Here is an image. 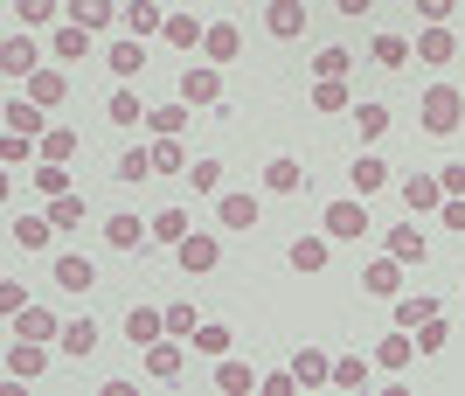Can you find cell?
Instances as JSON below:
<instances>
[{
    "label": "cell",
    "mask_w": 465,
    "mask_h": 396,
    "mask_svg": "<svg viewBox=\"0 0 465 396\" xmlns=\"http://www.w3.org/2000/svg\"><path fill=\"white\" fill-rule=\"evenodd\" d=\"M21 306H28V292H21L15 278H0V313H21Z\"/></svg>",
    "instance_id": "obj_56"
},
{
    "label": "cell",
    "mask_w": 465,
    "mask_h": 396,
    "mask_svg": "<svg viewBox=\"0 0 465 396\" xmlns=\"http://www.w3.org/2000/svg\"><path fill=\"white\" fill-rule=\"evenodd\" d=\"M389 306H396V327H410V334H417V327L438 313V299H430V292H396Z\"/></svg>",
    "instance_id": "obj_33"
},
{
    "label": "cell",
    "mask_w": 465,
    "mask_h": 396,
    "mask_svg": "<svg viewBox=\"0 0 465 396\" xmlns=\"http://www.w3.org/2000/svg\"><path fill=\"white\" fill-rule=\"evenodd\" d=\"M445 341H451V327H445V313H430L424 327H417V355H445Z\"/></svg>",
    "instance_id": "obj_50"
},
{
    "label": "cell",
    "mask_w": 465,
    "mask_h": 396,
    "mask_svg": "<svg viewBox=\"0 0 465 396\" xmlns=\"http://www.w3.org/2000/svg\"><path fill=\"white\" fill-rule=\"evenodd\" d=\"M194 327H202V320H194V306H188V299H174V306H167V334H181V341H188Z\"/></svg>",
    "instance_id": "obj_53"
},
{
    "label": "cell",
    "mask_w": 465,
    "mask_h": 396,
    "mask_svg": "<svg viewBox=\"0 0 465 396\" xmlns=\"http://www.w3.org/2000/svg\"><path fill=\"white\" fill-rule=\"evenodd\" d=\"M348 119H354V133H361V139H382V133H389V104L354 98V112H348Z\"/></svg>",
    "instance_id": "obj_38"
},
{
    "label": "cell",
    "mask_w": 465,
    "mask_h": 396,
    "mask_svg": "<svg viewBox=\"0 0 465 396\" xmlns=\"http://www.w3.org/2000/svg\"><path fill=\"white\" fill-rule=\"evenodd\" d=\"M56 348H63V355H91V348H97V320H63V341H56Z\"/></svg>",
    "instance_id": "obj_39"
},
{
    "label": "cell",
    "mask_w": 465,
    "mask_h": 396,
    "mask_svg": "<svg viewBox=\"0 0 465 396\" xmlns=\"http://www.w3.org/2000/svg\"><path fill=\"white\" fill-rule=\"evenodd\" d=\"M215 390L251 396V390H257V369H251V361H236V355H223V361H215Z\"/></svg>",
    "instance_id": "obj_36"
},
{
    "label": "cell",
    "mask_w": 465,
    "mask_h": 396,
    "mask_svg": "<svg viewBox=\"0 0 465 396\" xmlns=\"http://www.w3.org/2000/svg\"><path fill=\"white\" fill-rule=\"evenodd\" d=\"M91 49H97V28H77V21H63L56 42H49V56H56V63H84Z\"/></svg>",
    "instance_id": "obj_20"
},
{
    "label": "cell",
    "mask_w": 465,
    "mask_h": 396,
    "mask_svg": "<svg viewBox=\"0 0 465 396\" xmlns=\"http://www.w3.org/2000/svg\"><path fill=\"white\" fill-rule=\"evenodd\" d=\"M333 7H341V15H354V21H361V15H369V7H375V0H333Z\"/></svg>",
    "instance_id": "obj_59"
},
{
    "label": "cell",
    "mask_w": 465,
    "mask_h": 396,
    "mask_svg": "<svg viewBox=\"0 0 465 396\" xmlns=\"http://www.w3.org/2000/svg\"><path fill=\"white\" fill-rule=\"evenodd\" d=\"M438 216H445V230H465V195H445V209H438Z\"/></svg>",
    "instance_id": "obj_58"
},
{
    "label": "cell",
    "mask_w": 465,
    "mask_h": 396,
    "mask_svg": "<svg viewBox=\"0 0 465 396\" xmlns=\"http://www.w3.org/2000/svg\"><path fill=\"white\" fill-rule=\"evenodd\" d=\"M285 258H292V272H327V258H333V237H327V230H320V237L306 230V237H292V251H285Z\"/></svg>",
    "instance_id": "obj_18"
},
{
    "label": "cell",
    "mask_w": 465,
    "mask_h": 396,
    "mask_svg": "<svg viewBox=\"0 0 465 396\" xmlns=\"http://www.w3.org/2000/svg\"><path fill=\"white\" fill-rule=\"evenodd\" d=\"M15 15H21V28H42L49 15H63L56 0H15Z\"/></svg>",
    "instance_id": "obj_51"
},
{
    "label": "cell",
    "mask_w": 465,
    "mask_h": 396,
    "mask_svg": "<svg viewBox=\"0 0 465 396\" xmlns=\"http://www.w3.org/2000/svg\"><path fill=\"white\" fill-rule=\"evenodd\" d=\"M28 146H35L28 133H7L0 139V167H28Z\"/></svg>",
    "instance_id": "obj_52"
},
{
    "label": "cell",
    "mask_w": 465,
    "mask_h": 396,
    "mask_svg": "<svg viewBox=\"0 0 465 396\" xmlns=\"http://www.w3.org/2000/svg\"><path fill=\"white\" fill-rule=\"evenodd\" d=\"M118 7H125V0H70L63 15L77 21V28H97V35H104V28H112V21H118Z\"/></svg>",
    "instance_id": "obj_27"
},
{
    "label": "cell",
    "mask_w": 465,
    "mask_h": 396,
    "mask_svg": "<svg viewBox=\"0 0 465 396\" xmlns=\"http://www.w3.org/2000/svg\"><path fill=\"white\" fill-rule=\"evenodd\" d=\"M7 327H15V341H63V320L49 306H21V313H7Z\"/></svg>",
    "instance_id": "obj_11"
},
{
    "label": "cell",
    "mask_w": 465,
    "mask_h": 396,
    "mask_svg": "<svg viewBox=\"0 0 465 396\" xmlns=\"http://www.w3.org/2000/svg\"><path fill=\"white\" fill-rule=\"evenodd\" d=\"M264 188H272V195H299V188H306V167H299L292 153L264 160Z\"/></svg>",
    "instance_id": "obj_28"
},
{
    "label": "cell",
    "mask_w": 465,
    "mask_h": 396,
    "mask_svg": "<svg viewBox=\"0 0 465 396\" xmlns=\"http://www.w3.org/2000/svg\"><path fill=\"white\" fill-rule=\"evenodd\" d=\"M417 125H424L430 139H451L465 125V91L459 84H430L424 98H417Z\"/></svg>",
    "instance_id": "obj_1"
},
{
    "label": "cell",
    "mask_w": 465,
    "mask_h": 396,
    "mask_svg": "<svg viewBox=\"0 0 465 396\" xmlns=\"http://www.w3.org/2000/svg\"><path fill=\"white\" fill-rule=\"evenodd\" d=\"M236 49H243L236 21H209V35H202V56H209V63H236Z\"/></svg>",
    "instance_id": "obj_31"
},
{
    "label": "cell",
    "mask_w": 465,
    "mask_h": 396,
    "mask_svg": "<svg viewBox=\"0 0 465 396\" xmlns=\"http://www.w3.org/2000/svg\"><path fill=\"white\" fill-rule=\"evenodd\" d=\"M104 243H112V251H146V243H153V223L112 216V223H104Z\"/></svg>",
    "instance_id": "obj_24"
},
{
    "label": "cell",
    "mask_w": 465,
    "mask_h": 396,
    "mask_svg": "<svg viewBox=\"0 0 465 396\" xmlns=\"http://www.w3.org/2000/svg\"><path fill=\"white\" fill-rule=\"evenodd\" d=\"M49 237H56V223H49V216H35V209L7 223V243H15V251H49Z\"/></svg>",
    "instance_id": "obj_17"
},
{
    "label": "cell",
    "mask_w": 465,
    "mask_h": 396,
    "mask_svg": "<svg viewBox=\"0 0 465 396\" xmlns=\"http://www.w3.org/2000/svg\"><path fill=\"white\" fill-rule=\"evenodd\" d=\"M28 98H35L42 112H49V104H63V98H70V77H63L56 63H42L35 77H28Z\"/></svg>",
    "instance_id": "obj_29"
},
{
    "label": "cell",
    "mask_w": 465,
    "mask_h": 396,
    "mask_svg": "<svg viewBox=\"0 0 465 396\" xmlns=\"http://www.w3.org/2000/svg\"><path fill=\"white\" fill-rule=\"evenodd\" d=\"M56 285H63V292H91V285H97V264L84 258V251H63V258H56Z\"/></svg>",
    "instance_id": "obj_26"
},
{
    "label": "cell",
    "mask_w": 465,
    "mask_h": 396,
    "mask_svg": "<svg viewBox=\"0 0 465 396\" xmlns=\"http://www.w3.org/2000/svg\"><path fill=\"white\" fill-rule=\"evenodd\" d=\"M202 35H209V21L194 15V7H174L167 28H160V42H174V49H202Z\"/></svg>",
    "instance_id": "obj_21"
},
{
    "label": "cell",
    "mask_w": 465,
    "mask_h": 396,
    "mask_svg": "<svg viewBox=\"0 0 465 396\" xmlns=\"http://www.w3.org/2000/svg\"><path fill=\"white\" fill-rule=\"evenodd\" d=\"M320 230H327L333 243H361V237L375 230V223H369V195H341V202H327Z\"/></svg>",
    "instance_id": "obj_2"
},
{
    "label": "cell",
    "mask_w": 465,
    "mask_h": 396,
    "mask_svg": "<svg viewBox=\"0 0 465 396\" xmlns=\"http://www.w3.org/2000/svg\"><path fill=\"white\" fill-rule=\"evenodd\" d=\"M438 181H445V195H465V160H451V167H438Z\"/></svg>",
    "instance_id": "obj_57"
},
{
    "label": "cell",
    "mask_w": 465,
    "mask_h": 396,
    "mask_svg": "<svg viewBox=\"0 0 465 396\" xmlns=\"http://www.w3.org/2000/svg\"><path fill=\"white\" fill-rule=\"evenodd\" d=\"M188 181H194V195H223V160H215V153L188 160Z\"/></svg>",
    "instance_id": "obj_43"
},
{
    "label": "cell",
    "mask_w": 465,
    "mask_h": 396,
    "mask_svg": "<svg viewBox=\"0 0 465 396\" xmlns=\"http://www.w3.org/2000/svg\"><path fill=\"white\" fill-rule=\"evenodd\" d=\"M410 7H417L424 21H451V15H459V0H410Z\"/></svg>",
    "instance_id": "obj_55"
},
{
    "label": "cell",
    "mask_w": 465,
    "mask_h": 396,
    "mask_svg": "<svg viewBox=\"0 0 465 396\" xmlns=\"http://www.w3.org/2000/svg\"><path fill=\"white\" fill-rule=\"evenodd\" d=\"M188 230H194V216H188V209H160V216H153V243H167V251H174V243L188 237Z\"/></svg>",
    "instance_id": "obj_41"
},
{
    "label": "cell",
    "mask_w": 465,
    "mask_h": 396,
    "mask_svg": "<svg viewBox=\"0 0 465 396\" xmlns=\"http://www.w3.org/2000/svg\"><path fill=\"white\" fill-rule=\"evenodd\" d=\"M160 334H167V313H153V306H133V313H125V341H133V348H153Z\"/></svg>",
    "instance_id": "obj_30"
},
{
    "label": "cell",
    "mask_w": 465,
    "mask_h": 396,
    "mask_svg": "<svg viewBox=\"0 0 465 396\" xmlns=\"http://www.w3.org/2000/svg\"><path fill=\"white\" fill-rule=\"evenodd\" d=\"M264 28H272L278 42L306 35V0H264Z\"/></svg>",
    "instance_id": "obj_16"
},
{
    "label": "cell",
    "mask_w": 465,
    "mask_h": 396,
    "mask_svg": "<svg viewBox=\"0 0 465 396\" xmlns=\"http://www.w3.org/2000/svg\"><path fill=\"white\" fill-rule=\"evenodd\" d=\"M174 98L181 104H223V70H215V63H188L181 84H174Z\"/></svg>",
    "instance_id": "obj_4"
},
{
    "label": "cell",
    "mask_w": 465,
    "mask_h": 396,
    "mask_svg": "<svg viewBox=\"0 0 465 396\" xmlns=\"http://www.w3.org/2000/svg\"><path fill=\"white\" fill-rule=\"evenodd\" d=\"M42 188V195H70V167L63 160H35V174H28Z\"/></svg>",
    "instance_id": "obj_46"
},
{
    "label": "cell",
    "mask_w": 465,
    "mask_h": 396,
    "mask_svg": "<svg viewBox=\"0 0 465 396\" xmlns=\"http://www.w3.org/2000/svg\"><path fill=\"white\" fill-rule=\"evenodd\" d=\"M361 292H369V299H396V292H403V258H389V251H382L375 264H361Z\"/></svg>",
    "instance_id": "obj_10"
},
{
    "label": "cell",
    "mask_w": 465,
    "mask_h": 396,
    "mask_svg": "<svg viewBox=\"0 0 465 396\" xmlns=\"http://www.w3.org/2000/svg\"><path fill=\"white\" fill-rule=\"evenodd\" d=\"M104 119H112V125H146V104H139L133 91L118 84V91H112V104H104Z\"/></svg>",
    "instance_id": "obj_44"
},
{
    "label": "cell",
    "mask_w": 465,
    "mask_h": 396,
    "mask_svg": "<svg viewBox=\"0 0 465 396\" xmlns=\"http://www.w3.org/2000/svg\"><path fill=\"white\" fill-rule=\"evenodd\" d=\"M410 49H417V63H430V70H445V63L459 56V35H451L445 21H424V35L410 42Z\"/></svg>",
    "instance_id": "obj_7"
},
{
    "label": "cell",
    "mask_w": 465,
    "mask_h": 396,
    "mask_svg": "<svg viewBox=\"0 0 465 396\" xmlns=\"http://www.w3.org/2000/svg\"><path fill=\"white\" fill-rule=\"evenodd\" d=\"M348 181H354V195H382V188H389V160L382 153H354Z\"/></svg>",
    "instance_id": "obj_25"
},
{
    "label": "cell",
    "mask_w": 465,
    "mask_h": 396,
    "mask_svg": "<svg viewBox=\"0 0 465 396\" xmlns=\"http://www.w3.org/2000/svg\"><path fill=\"white\" fill-rule=\"evenodd\" d=\"M49 223H56V230H77L84 223V195L77 188H70V195H49Z\"/></svg>",
    "instance_id": "obj_47"
},
{
    "label": "cell",
    "mask_w": 465,
    "mask_h": 396,
    "mask_svg": "<svg viewBox=\"0 0 465 396\" xmlns=\"http://www.w3.org/2000/svg\"><path fill=\"white\" fill-rule=\"evenodd\" d=\"M77 146H84V139L70 133V125H49V133L35 139V160H63V167H70V153H77Z\"/></svg>",
    "instance_id": "obj_37"
},
{
    "label": "cell",
    "mask_w": 465,
    "mask_h": 396,
    "mask_svg": "<svg viewBox=\"0 0 465 396\" xmlns=\"http://www.w3.org/2000/svg\"><path fill=\"white\" fill-rule=\"evenodd\" d=\"M194 355L223 361V355H230V327H223V320H202V327H194Z\"/></svg>",
    "instance_id": "obj_42"
},
{
    "label": "cell",
    "mask_w": 465,
    "mask_h": 396,
    "mask_svg": "<svg viewBox=\"0 0 465 396\" xmlns=\"http://www.w3.org/2000/svg\"><path fill=\"white\" fill-rule=\"evenodd\" d=\"M139 355H146V376H153V382H174L181 369H188V348H181V334H160L153 348H139Z\"/></svg>",
    "instance_id": "obj_6"
},
{
    "label": "cell",
    "mask_w": 465,
    "mask_h": 396,
    "mask_svg": "<svg viewBox=\"0 0 465 396\" xmlns=\"http://www.w3.org/2000/svg\"><path fill=\"white\" fill-rule=\"evenodd\" d=\"M0 70H7L15 84H28V77L42 70V42H35V35H7V49H0Z\"/></svg>",
    "instance_id": "obj_8"
},
{
    "label": "cell",
    "mask_w": 465,
    "mask_h": 396,
    "mask_svg": "<svg viewBox=\"0 0 465 396\" xmlns=\"http://www.w3.org/2000/svg\"><path fill=\"white\" fill-rule=\"evenodd\" d=\"M188 112H194V104H153V112H146V133H153V139H181V133H188Z\"/></svg>",
    "instance_id": "obj_32"
},
{
    "label": "cell",
    "mask_w": 465,
    "mask_h": 396,
    "mask_svg": "<svg viewBox=\"0 0 465 396\" xmlns=\"http://www.w3.org/2000/svg\"><path fill=\"white\" fill-rule=\"evenodd\" d=\"M0 125H7V133H28V139H42V133H49V112H42V104L28 98V91H21V98H7Z\"/></svg>",
    "instance_id": "obj_15"
},
{
    "label": "cell",
    "mask_w": 465,
    "mask_h": 396,
    "mask_svg": "<svg viewBox=\"0 0 465 396\" xmlns=\"http://www.w3.org/2000/svg\"><path fill=\"white\" fill-rule=\"evenodd\" d=\"M375 355H333V390H369Z\"/></svg>",
    "instance_id": "obj_35"
},
{
    "label": "cell",
    "mask_w": 465,
    "mask_h": 396,
    "mask_svg": "<svg viewBox=\"0 0 465 396\" xmlns=\"http://www.w3.org/2000/svg\"><path fill=\"white\" fill-rule=\"evenodd\" d=\"M312 112H354L348 77H312Z\"/></svg>",
    "instance_id": "obj_34"
},
{
    "label": "cell",
    "mask_w": 465,
    "mask_h": 396,
    "mask_svg": "<svg viewBox=\"0 0 465 396\" xmlns=\"http://www.w3.org/2000/svg\"><path fill=\"white\" fill-rule=\"evenodd\" d=\"M382 251H389V258H403V264H424V258H430V243H424V230H417V223L382 230Z\"/></svg>",
    "instance_id": "obj_23"
},
{
    "label": "cell",
    "mask_w": 465,
    "mask_h": 396,
    "mask_svg": "<svg viewBox=\"0 0 465 396\" xmlns=\"http://www.w3.org/2000/svg\"><path fill=\"white\" fill-rule=\"evenodd\" d=\"M299 390V376L292 369H272V376H257V396H292Z\"/></svg>",
    "instance_id": "obj_54"
},
{
    "label": "cell",
    "mask_w": 465,
    "mask_h": 396,
    "mask_svg": "<svg viewBox=\"0 0 465 396\" xmlns=\"http://www.w3.org/2000/svg\"><path fill=\"white\" fill-rule=\"evenodd\" d=\"M174 264L188 278H209L215 264H223V237H215V230H188V237L174 243Z\"/></svg>",
    "instance_id": "obj_3"
},
{
    "label": "cell",
    "mask_w": 465,
    "mask_h": 396,
    "mask_svg": "<svg viewBox=\"0 0 465 396\" xmlns=\"http://www.w3.org/2000/svg\"><path fill=\"white\" fill-rule=\"evenodd\" d=\"M118 28H125V35H160V28H167V15H160L153 0H125V7H118Z\"/></svg>",
    "instance_id": "obj_22"
},
{
    "label": "cell",
    "mask_w": 465,
    "mask_h": 396,
    "mask_svg": "<svg viewBox=\"0 0 465 396\" xmlns=\"http://www.w3.org/2000/svg\"><path fill=\"white\" fill-rule=\"evenodd\" d=\"M257 216H264L257 195H215V223L223 230H257Z\"/></svg>",
    "instance_id": "obj_19"
},
{
    "label": "cell",
    "mask_w": 465,
    "mask_h": 396,
    "mask_svg": "<svg viewBox=\"0 0 465 396\" xmlns=\"http://www.w3.org/2000/svg\"><path fill=\"white\" fill-rule=\"evenodd\" d=\"M7 376L15 382H42L49 376V348H42V341H15V348H7Z\"/></svg>",
    "instance_id": "obj_13"
},
{
    "label": "cell",
    "mask_w": 465,
    "mask_h": 396,
    "mask_svg": "<svg viewBox=\"0 0 465 396\" xmlns=\"http://www.w3.org/2000/svg\"><path fill=\"white\" fill-rule=\"evenodd\" d=\"M292 376H299V390H333V355L306 341V348L292 355Z\"/></svg>",
    "instance_id": "obj_9"
},
{
    "label": "cell",
    "mask_w": 465,
    "mask_h": 396,
    "mask_svg": "<svg viewBox=\"0 0 465 396\" xmlns=\"http://www.w3.org/2000/svg\"><path fill=\"white\" fill-rule=\"evenodd\" d=\"M396 195H403L410 216H438V209H445V181L438 174H410V181H396Z\"/></svg>",
    "instance_id": "obj_5"
},
{
    "label": "cell",
    "mask_w": 465,
    "mask_h": 396,
    "mask_svg": "<svg viewBox=\"0 0 465 396\" xmlns=\"http://www.w3.org/2000/svg\"><path fill=\"white\" fill-rule=\"evenodd\" d=\"M104 70H112L118 84H133L139 70H146V42H139V35H118L112 49H104Z\"/></svg>",
    "instance_id": "obj_14"
},
{
    "label": "cell",
    "mask_w": 465,
    "mask_h": 396,
    "mask_svg": "<svg viewBox=\"0 0 465 396\" xmlns=\"http://www.w3.org/2000/svg\"><path fill=\"white\" fill-rule=\"evenodd\" d=\"M375 63H382V70H403V63H417V49H410L403 35H375V49H369Z\"/></svg>",
    "instance_id": "obj_45"
},
{
    "label": "cell",
    "mask_w": 465,
    "mask_h": 396,
    "mask_svg": "<svg viewBox=\"0 0 465 396\" xmlns=\"http://www.w3.org/2000/svg\"><path fill=\"white\" fill-rule=\"evenodd\" d=\"M160 174V167H153V146H133V153H118V174L112 181H133V188H139V181H153Z\"/></svg>",
    "instance_id": "obj_40"
},
{
    "label": "cell",
    "mask_w": 465,
    "mask_h": 396,
    "mask_svg": "<svg viewBox=\"0 0 465 396\" xmlns=\"http://www.w3.org/2000/svg\"><path fill=\"white\" fill-rule=\"evenodd\" d=\"M348 70H354V56L341 49V42H327V49L312 56V77H348Z\"/></svg>",
    "instance_id": "obj_48"
},
{
    "label": "cell",
    "mask_w": 465,
    "mask_h": 396,
    "mask_svg": "<svg viewBox=\"0 0 465 396\" xmlns=\"http://www.w3.org/2000/svg\"><path fill=\"white\" fill-rule=\"evenodd\" d=\"M153 167L160 174H188V146L181 139H153Z\"/></svg>",
    "instance_id": "obj_49"
},
{
    "label": "cell",
    "mask_w": 465,
    "mask_h": 396,
    "mask_svg": "<svg viewBox=\"0 0 465 396\" xmlns=\"http://www.w3.org/2000/svg\"><path fill=\"white\" fill-rule=\"evenodd\" d=\"M410 361H417V334H410V327H396V334H382V341H375V369L403 376Z\"/></svg>",
    "instance_id": "obj_12"
}]
</instances>
